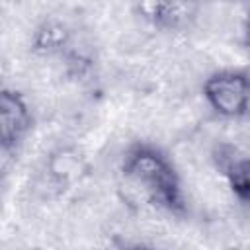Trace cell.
<instances>
[{
	"instance_id": "obj_1",
	"label": "cell",
	"mask_w": 250,
	"mask_h": 250,
	"mask_svg": "<svg viewBox=\"0 0 250 250\" xmlns=\"http://www.w3.org/2000/svg\"><path fill=\"white\" fill-rule=\"evenodd\" d=\"M121 172L127 180L139 186L154 205L174 215L186 213L180 174L170 156L156 145L133 143L123 154Z\"/></svg>"
},
{
	"instance_id": "obj_2",
	"label": "cell",
	"mask_w": 250,
	"mask_h": 250,
	"mask_svg": "<svg viewBox=\"0 0 250 250\" xmlns=\"http://www.w3.org/2000/svg\"><path fill=\"white\" fill-rule=\"evenodd\" d=\"M203 98L209 107L227 119H238L250 111V76L244 70L225 68L207 76Z\"/></svg>"
},
{
	"instance_id": "obj_3",
	"label": "cell",
	"mask_w": 250,
	"mask_h": 250,
	"mask_svg": "<svg viewBox=\"0 0 250 250\" xmlns=\"http://www.w3.org/2000/svg\"><path fill=\"white\" fill-rule=\"evenodd\" d=\"M33 127V115L25 98L12 88L0 92V146L2 154L10 156L18 152L27 133Z\"/></svg>"
},
{
	"instance_id": "obj_4",
	"label": "cell",
	"mask_w": 250,
	"mask_h": 250,
	"mask_svg": "<svg viewBox=\"0 0 250 250\" xmlns=\"http://www.w3.org/2000/svg\"><path fill=\"white\" fill-rule=\"evenodd\" d=\"M197 6L189 2H141L137 14L156 29L174 31L184 27L193 16Z\"/></svg>"
},
{
	"instance_id": "obj_5",
	"label": "cell",
	"mask_w": 250,
	"mask_h": 250,
	"mask_svg": "<svg viewBox=\"0 0 250 250\" xmlns=\"http://www.w3.org/2000/svg\"><path fill=\"white\" fill-rule=\"evenodd\" d=\"M68 29L55 20L43 21L37 29H35V37H33V49L39 53H59L66 47L68 43Z\"/></svg>"
},
{
	"instance_id": "obj_6",
	"label": "cell",
	"mask_w": 250,
	"mask_h": 250,
	"mask_svg": "<svg viewBox=\"0 0 250 250\" xmlns=\"http://www.w3.org/2000/svg\"><path fill=\"white\" fill-rule=\"evenodd\" d=\"M225 176L230 191L244 203H250V154L229 162Z\"/></svg>"
},
{
	"instance_id": "obj_7",
	"label": "cell",
	"mask_w": 250,
	"mask_h": 250,
	"mask_svg": "<svg viewBox=\"0 0 250 250\" xmlns=\"http://www.w3.org/2000/svg\"><path fill=\"white\" fill-rule=\"evenodd\" d=\"M244 41H246V47L250 51V8H248L246 20H244Z\"/></svg>"
},
{
	"instance_id": "obj_8",
	"label": "cell",
	"mask_w": 250,
	"mask_h": 250,
	"mask_svg": "<svg viewBox=\"0 0 250 250\" xmlns=\"http://www.w3.org/2000/svg\"><path fill=\"white\" fill-rule=\"evenodd\" d=\"M127 250H150L148 246H143V244H135V246H129Z\"/></svg>"
}]
</instances>
